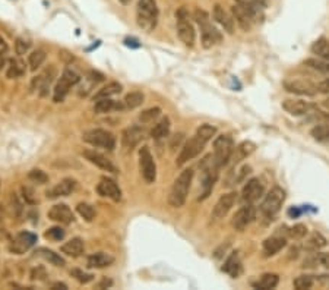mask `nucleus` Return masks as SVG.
<instances>
[{
  "instance_id": "nucleus-57",
  "label": "nucleus",
  "mask_w": 329,
  "mask_h": 290,
  "mask_svg": "<svg viewBox=\"0 0 329 290\" xmlns=\"http://www.w3.org/2000/svg\"><path fill=\"white\" fill-rule=\"evenodd\" d=\"M111 284H113V281H111V280H107V278H104V280H103V281H101V283L98 284V287H100V289H104V287H110Z\"/></svg>"
},
{
  "instance_id": "nucleus-34",
  "label": "nucleus",
  "mask_w": 329,
  "mask_h": 290,
  "mask_svg": "<svg viewBox=\"0 0 329 290\" xmlns=\"http://www.w3.org/2000/svg\"><path fill=\"white\" fill-rule=\"evenodd\" d=\"M304 65L310 69H314L317 72H322V74H329V62L325 60V59H320V58H312V59H307L304 62Z\"/></svg>"
},
{
  "instance_id": "nucleus-12",
  "label": "nucleus",
  "mask_w": 329,
  "mask_h": 290,
  "mask_svg": "<svg viewBox=\"0 0 329 290\" xmlns=\"http://www.w3.org/2000/svg\"><path fill=\"white\" fill-rule=\"evenodd\" d=\"M255 218H256V208L253 204H247V205H243L234 214V217L231 220V226L236 230H244Z\"/></svg>"
},
{
  "instance_id": "nucleus-30",
  "label": "nucleus",
  "mask_w": 329,
  "mask_h": 290,
  "mask_svg": "<svg viewBox=\"0 0 329 290\" xmlns=\"http://www.w3.org/2000/svg\"><path fill=\"white\" fill-rule=\"evenodd\" d=\"M169 132H170V119L164 117L151 129V136L154 139H162L169 135Z\"/></svg>"
},
{
  "instance_id": "nucleus-33",
  "label": "nucleus",
  "mask_w": 329,
  "mask_h": 290,
  "mask_svg": "<svg viewBox=\"0 0 329 290\" xmlns=\"http://www.w3.org/2000/svg\"><path fill=\"white\" fill-rule=\"evenodd\" d=\"M323 246H326V239H325V236H322L320 233H317V232H314V233H312V236L307 239V242H306V249L307 251H319V249H322Z\"/></svg>"
},
{
  "instance_id": "nucleus-45",
  "label": "nucleus",
  "mask_w": 329,
  "mask_h": 290,
  "mask_svg": "<svg viewBox=\"0 0 329 290\" xmlns=\"http://www.w3.org/2000/svg\"><path fill=\"white\" fill-rule=\"evenodd\" d=\"M159 113H161V109H159V107H152V109H148V110H145V112H142V113H140L139 120H140L142 123L152 122L155 117H158V116H159Z\"/></svg>"
},
{
  "instance_id": "nucleus-49",
  "label": "nucleus",
  "mask_w": 329,
  "mask_h": 290,
  "mask_svg": "<svg viewBox=\"0 0 329 290\" xmlns=\"http://www.w3.org/2000/svg\"><path fill=\"white\" fill-rule=\"evenodd\" d=\"M30 46H31V43H28L27 40H24V39H18V40H17V43H15V50H17V55H19V56L25 55V53L30 50Z\"/></svg>"
},
{
  "instance_id": "nucleus-31",
  "label": "nucleus",
  "mask_w": 329,
  "mask_h": 290,
  "mask_svg": "<svg viewBox=\"0 0 329 290\" xmlns=\"http://www.w3.org/2000/svg\"><path fill=\"white\" fill-rule=\"evenodd\" d=\"M35 253L38 256L44 258L46 261H49L50 264L56 265V267H65L66 265V261L59 253H56L54 251H50V249H46V248H40Z\"/></svg>"
},
{
  "instance_id": "nucleus-48",
  "label": "nucleus",
  "mask_w": 329,
  "mask_h": 290,
  "mask_svg": "<svg viewBox=\"0 0 329 290\" xmlns=\"http://www.w3.org/2000/svg\"><path fill=\"white\" fill-rule=\"evenodd\" d=\"M70 274H72V277H75L79 283H84V284H87V283L92 281V278H94V275H92V274L84 272V271H81V270H72V271H70Z\"/></svg>"
},
{
  "instance_id": "nucleus-40",
  "label": "nucleus",
  "mask_w": 329,
  "mask_h": 290,
  "mask_svg": "<svg viewBox=\"0 0 329 290\" xmlns=\"http://www.w3.org/2000/svg\"><path fill=\"white\" fill-rule=\"evenodd\" d=\"M25 74V65L21 60H11L8 69V78H18Z\"/></svg>"
},
{
  "instance_id": "nucleus-61",
  "label": "nucleus",
  "mask_w": 329,
  "mask_h": 290,
  "mask_svg": "<svg viewBox=\"0 0 329 290\" xmlns=\"http://www.w3.org/2000/svg\"><path fill=\"white\" fill-rule=\"evenodd\" d=\"M328 104H329V103H328Z\"/></svg>"
},
{
  "instance_id": "nucleus-6",
  "label": "nucleus",
  "mask_w": 329,
  "mask_h": 290,
  "mask_svg": "<svg viewBox=\"0 0 329 290\" xmlns=\"http://www.w3.org/2000/svg\"><path fill=\"white\" fill-rule=\"evenodd\" d=\"M284 201H285V191L279 186H275L265 195V199L260 205V213L265 217L272 218L275 214L279 213Z\"/></svg>"
},
{
  "instance_id": "nucleus-41",
  "label": "nucleus",
  "mask_w": 329,
  "mask_h": 290,
  "mask_svg": "<svg viewBox=\"0 0 329 290\" xmlns=\"http://www.w3.org/2000/svg\"><path fill=\"white\" fill-rule=\"evenodd\" d=\"M113 109H116V103L113 100H110L108 97L107 98H98L95 106H94L95 113H107Z\"/></svg>"
},
{
  "instance_id": "nucleus-51",
  "label": "nucleus",
  "mask_w": 329,
  "mask_h": 290,
  "mask_svg": "<svg viewBox=\"0 0 329 290\" xmlns=\"http://www.w3.org/2000/svg\"><path fill=\"white\" fill-rule=\"evenodd\" d=\"M22 196H24V199H25L28 204H35V202H37V199H35V196H34V191H33L31 188L24 186V188H22Z\"/></svg>"
},
{
  "instance_id": "nucleus-5",
  "label": "nucleus",
  "mask_w": 329,
  "mask_h": 290,
  "mask_svg": "<svg viewBox=\"0 0 329 290\" xmlns=\"http://www.w3.org/2000/svg\"><path fill=\"white\" fill-rule=\"evenodd\" d=\"M209 142V139H207L205 136L199 135L198 132L195 134V136H192L182 148L177 160H176V164L177 166H183L185 163H188L189 160H193L195 157H198L202 150L205 148V145Z\"/></svg>"
},
{
  "instance_id": "nucleus-1",
  "label": "nucleus",
  "mask_w": 329,
  "mask_h": 290,
  "mask_svg": "<svg viewBox=\"0 0 329 290\" xmlns=\"http://www.w3.org/2000/svg\"><path fill=\"white\" fill-rule=\"evenodd\" d=\"M192 179H193V170L186 169L174 180V183L172 186V191H170V195H169V202H170L172 207L180 208V207L185 205L188 193H189V189H190V185H192Z\"/></svg>"
},
{
  "instance_id": "nucleus-37",
  "label": "nucleus",
  "mask_w": 329,
  "mask_h": 290,
  "mask_svg": "<svg viewBox=\"0 0 329 290\" xmlns=\"http://www.w3.org/2000/svg\"><path fill=\"white\" fill-rule=\"evenodd\" d=\"M312 136L319 142H329V123H320L312 129Z\"/></svg>"
},
{
  "instance_id": "nucleus-55",
  "label": "nucleus",
  "mask_w": 329,
  "mask_h": 290,
  "mask_svg": "<svg viewBox=\"0 0 329 290\" xmlns=\"http://www.w3.org/2000/svg\"><path fill=\"white\" fill-rule=\"evenodd\" d=\"M317 88H319V91H320V93H329V79H326V81L320 82V84L317 85Z\"/></svg>"
},
{
  "instance_id": "nucleus-43",
  "label": "nucleus",
  "mask_w": 329,
  "mask_h": 290,
  "mask_svg": "<svg viewBox=\"0 0 329 290\" xmlns=\"http://www.w3.org/2000/svg\"><path fill=\"white\" fill-rule=\"evenodd\" d=\"M314 284V280L312 275H300L294 280V287L297 290H307L312 289V286Z\"/></svg>"
},
{
  "instance_id": "nucleus-50",
  "label": "nucleus",
  "mask_w": 329,
  "mask_h": 290,
  "mask_svg": "<svg viewBox=\"0 0 329 290\" xmlns=\"http://www.w3.org/2000/svg\"><path fill=\"white\" fill-rule=\"evenodd\" d=\"M314 258H316V262H319L322 267L329 270V253L328 252H319L314 255Z\"/></svg>"
},
{
  "instance_id": "nucleus-46",
  "label": "nucleus",
  "mask_w": 329,
  "mask_h": 290,
  "mask_svg": "<svg viewBox=\"0 0 329 290\" xmlns=\"http://www.w3.org/2000/svg\"><path fill=\"white\" fill-rule=\"evenodd\" d=\"M306 233H307V227L304 224H295L288 230V234L294 239H301L306 236Z\"/></svg>"
},
{
  "instance_id": "nucleus-8",
  "label": "nucleus",
  "mask_w": 329,
  "mask_h": 290,
  "mask_svg": "<svg viewBox=\"0 0 329 290\" xmlns=\"http://www.w3.org/2000/svg\"><path fill=\"white\" fill-rule=\"evenodd\" d=\"M234 151V142L228 135H220L214 141V158L220 167L225 166L231 160Z\"/></svg>"
},
{
  "instance_id": "nucleus-53",
  "label": "nucleus",
  "mask_w": 329,
  "mask_h": 290,
  "mask_svg": "<svg viewBox=\"0 0 329 290\" xmlns=\"http://www.w3.org/2000/svg\"><path fill=\"white\" fill-rule=\"evenodd\" d=\"M40 274L46 275L44 268H35V270L31 272V278H33V280H43V277H40Z\"/></svg>"
},
{
  "instance_id": "nucleus-44",
  "label": "nucleus",
  "mask_w": 329,
  "mask_h": 290,
  "mask_svg": "<svg viewBox=\"0 0 329 290\" xmlns=\"http://www.w3.org/2000/svg\"><path fill=\"white\" fill-rule=\"evenodd\" d=\"M28 179L33 180V182H35V183H38V185H44V183L49 182V176H47L43 170H40V169L31 170V172L28 173Z\"/></svg>"
},
{
  "instance_id": "nucleus-28",
  "label": "nucleus",
  "mask_w": 329,
  "mask_h": 290,
  "mask_svg": "<svg viewBox=\"0 0 329 290\" xmlns=\"http://www.w3.org/2000/svg\"><path fill=\"white\" fill-rule=\"evenodd\" d=\"M62 252L69 256H79L84 252V240L79 237H73L65 245H62Z\"/></svg>"
},
{
  "instance_id": "nucleus-29",
  "label": "nucleus",
  "mask_w": 329,
  "mask_h": 290,
  "mask_svg": "<svg viewBox=\"0 0 329 290\" xmlns=\"http://www.w3.org/2000/svg\"><path fill=\"white\" fill-rule=\"evenodd\" d=\"M278 283H279V277L277 274H263L252 286L259 290H269V289H275L278 286Z\"/></svg>"
},
{
  "instance_id": "nucleus-14",
  "label": "nucleus",
  "mask_w": 329,
  "mask_h": 290,
  "mask_svg": "<svg viewBox=\"0 0 329 290\" xmlns=\"http://www.w3.org/2000/svg\"><path fill=\"white\" fill-rule=\"evenodd\" d=\"M284 88L288 93L298 94V96H314L319 93L317 85H313L307 81H300V79H293V81H285Z\"/></svg>"
},
{
  "instance_id": "nucleus-3",
  "label": "nucleus",
  "mask_w": 329,
  "mask_h": 290,
  "mask_svg": "<svg viewBox=\"0 0 329 290\" xmlns=\"http://www.w3.org/2000/svg\"><path fill=\"white\" fill-rule=\"evenodd\" d=\"M218 170L220 166L217 164L214 154H208L201 161V174H202V195L199 199H205L209 196L217 179H218Z\"/></svg>"
},
{
  "instance_id": "nucleus-59",
  "label": "nucleus",
  "mask_w": 329,
  "mask_h": 290,
  "mask_svg": "<svg viewBox=\"0 0 329 290\" xmlns=\"http://www.w3.org/2000/svg\"><path fill=\"white\" fill-rule=\"evenodd\" d=\"M252 2H255V3H258L260 6H265V0H252Z\"/></svg>"
},
{
  "instance_id": "nucleus-27",
  "label": "nucleus",
  "mask_w": 329,
  "mask_h": 290,
  "mask_svg": "<svg viewBox=\"0 0 329 290\" xmlns=\"http://www.w3.org/2000/svg\"><path fill=\"white\" fill-rule=\"evenodd\" d=\"M231 12H233V17L237 19L239 25H240L244 31H249V30L252 28V25L255 24V22L250 19V17L244 12V9H243L239 3H236V5L231 8Z\"/></svg>"
},
{
  "instance_id": "nucleus-35",
  "label": "nucleus",
  "mask_w": 329,
  "mask_h": 290,
  "mask_svg": "<svg viewBox=\"0 0 329 290\" xmlns=\"http://www.w3.org/2000/svg\"><path fill=\"white\" fill-rule=\"evenodd\" d=\"M121 91V85L119 82H110L107 84L105 87H103L97 94H95V98H107V97H111V96H116Z\"/></svg>"
},
{
  "instance_id": "nucleus-25",
  "label": "nucleus",
  "mask_w": 329,
  "mask_h": 290,
  "mask_svg": "<svg viewBox=\"0 0 329 290\" xmlns=\"http://www.w3.org/2000/svg\"><path fill=\"white\" fill-rule=\"evenodd\" d=\"M114 261V258L110 255V253H105V252H97V253H92L88 256V267L89 268H104V267H108L111 265Z\"/></svg>"
},
{
  "instance_id": "nucleus-47",
  "label": "nucleus",
  "mask_w": 329,
  "mask_h": 290,
  "mask_svg": "<svg viewBox=\"0 0 329 290\" xmlns=\"http://www.w3.org/2000/svg\"><path fill=\"white\" fill-rule=\"evenodd\" d=\"M44 236L50 240H62L65 237V230L60 227H52L44 233Z\"/></svg>"
},
{
  "instance_id": "nucleus-32",
  "label": "nucleus",
  "mask_w": 329,
  "mask_h": 290,
  "mask_svg": "<svg viewBox=\"0 0 329 290\" xmlns=\"http://www.w3.org/2000/svg\"><path fill=\"white\" fill-rule=\"evenodd\" d=\"M312 53L320 59L329 62V41L326 39H319L312 44Z\"/></svg>"
},
{
  "instance_id": "nucleus-54",
  "label": "nucleus",
  "mask_w": 329,
  "mask_h": 290,
  "mask_svg": "<svg viewBox=\"0 0 329 290\" xmlns=\"http://www.w3.org/2000/svg\"><path fill=\"white\" fill-rule=\"evenodd\" d=\"M8 43L0 37V56H3V55H6V52H8Z\"/></svg>"
},
{
  "instance_id": "nucleus-36",
  "label": "nucleus",
  "mask_w": 329,
  "mask_h": 290,
  "mask_svg": "<svg viewBox=\"0 0 329 290\" xmlns=\"http://www.w3.org/2000/svg\"><path fill=\"white\" fill-rule=\"evenodd\" d=\"M255 148H256V145L253 144V142H250V141H244V142H242L233 153H236L237 154V157H236V163L237 161H240V160H243V158H246V157H249L253 151H255Z\"/></svg>"
},
{
  "instance_id": "nucleus-26",
  "label": "nucleus",
  "mask_w": 329,
  "mask_h": 290,
  "mask_svg": "<svg viewBox=\"0 0 329 290\" xmlns=\"http://www.w3.org/2000/svg\"><path fill=\"white\" fill-rule=\"evenodd\" d=\"M223 271H225L227 274H230L231 277H239L242 274V261H240V256H239V252H233L227 261L224 262V267H223Z\"/></svg>"
},
{
  "instance_id": "nucleus-18",
  "label": "nucleus",
  "mask_w": 329,
  "mask_h": 290,
  "mask_svg": "<svg viewBox=\"0 0 329 290\" xmlns=\"http://www.w3.org/2000/svg\"><path fill=\"white\" fill-rule=\"evenodd\" d=\"M97 191L101 196H107L113 201H120V198H121L120 188L117 186V183L113 179H108V177L101 179V182L97 186Z\"/></svg>"
},
{
  "instance_id": "nucleus-58",
  "label": "nucleus",
  "mask_w": 329,
  "mask_h": 290,
  "mask_svg": "<svg viewBox=\"0 0 329 290\" xmlns=\"http://www.w3.org/2000/svg\"><path fill=\"white\" fill-rule=\"evenodd\" d=\"M53 289H63V290H66L68 286H66L65 283H54V284H53Z\"/></svg>"
},
{
  "instance_id": "nucleus-10",
  "label": "nucleus",
  "mask_w": 329,
  "mask_h": 290,
  "mask_svg": "<svg viewBox=\"0 0 329 290\" xmlns=\"http://www.w3.org/2000/svg\"><path fill=\"white\" fill-rule=\"evenodd\" d=\"M79 81H81V77H79L75 71H72V69H65L63 74H62V77H60V79H59V82H57V85H56V88H54L53 100H54L56 103L63 101L65 97L69 94V90H70L73 85H76Z\"/></svg>"
},
{
  "instance_id": "nucleus-23",
  "label": "nucleus",
  "mask_w": 329,
  "mask_h": 290,
  "mask_svg": "<svg viewBox=\"0 0 329 290\" xmlns=\"http://www.w3.org/2000/svg\"><path fill=\"white\" fill-rule=\"evenodd\" d=\"M143 138V132L140 128L138 126H132V128H127L123 131V136H121V141H123V145L129 150H132L133 147H136L139 144V141Z\"/></svg>"
},
{
  "instance_id": "nucleus-24",
  "label": "nucleus",
  "mask_w": 329,
  "mask_h": 290,
  "mask_svg": "<svg viewBox=\"0 0 329 290\" xmlns=\"http://www.w3.org/2000/svg\"><path fill=\"white\" fill-rule=\"evenodd\" d=\"M285 245H287L285 237H281V236L268 237L263 242V253H265V256H272V255L278 253Z\"/></svg>"
},
{
  "instance_id": "nucleus-38",
  "label": "nucleus",
  "mask_w": 329,
  "mask_h": 290,
  "mask_svg": "<svg viewBox=\"0 0 329 290\" xmlns=\"http://www.w3.org/2000/svg\"><path fill=\"white\" fill-rule=\"evenodd\" d=\"M143 94L142 93H139V91H133V93H129L126 97H124V106L127 107V109H136V107H139L142 103H143Z\"/></svg>"
},
{
  "instance_id": "nucleus-13",
  "label": "nucleus",
  "mask_w": 329,
  "mask_h": 290,
  "mask_svg": "<svg viewBox=\"0 0 329 290\" xmlns=\"http://www.w3.org/2000/svg\"><path fill=\"white\" fill-rule=\"evenodd\" d=\"M263 191H265V188H263L262 180L258 179V177H253V179L246 182V185L242 191V198H243L244 202L253 204L263 195Z\"/></svg>"
},
{
  "instance_id": "nucleus-56",
  "label": "nucleus",
  "mask_w": 329,
  "mask_h": 290,
  "mask_svg": "<svg viewBox=\"0 0 329 290\" xmlns=\"http://www.w3.org/2000/svg\"><path fill=\"white\" fill-rule=\"evenodd\" d=\"M124 44L126 46H129V47H135V49H138L140 44L138 43V40H135V39H127V40H124Z\"/></svg>"
},
{
  "instance_id": "nucleus-2",
  "label": "nucleus",
  "mask_w": 329,
  "mask_h": 290,
  "mask_svg": "<svg viewBox=\"0 0 329 290\" xmlns=\"http://www.w3.org/2000/svg\"><path fill=\"white\" fill-rule=\"evenodd\" d=\"M158 8L155 0H139L136 9V22L145 31L151 33L156 27Z\"/></svg>"
},
{
  "instance_id": "nucleus-42",
  "label": "nucleus",
  "mask_w": 329,
  "mask_h": 290,
  "mask_svg": "<svg viewBox=\"0 0 329 290\" xmlns=\"http://www.w3.org/2000/svg\"><path fill=\"white\" fill-rule=\"evenodd\" d=\"M76 211H78V213H79V215H81L82 218H85L87 221H92V220H94V217H95V210H94V207H92V205H89V204H87V202H81V204H78Z\"/></svg>"
},
{
  "instance_id": "nucleus-9",
  "label": "nucleus",
  "mask_w": 329,
  "mask_h": 290,
  "mask_svg": "<svg viewBox=\"0 0 329 290\" xmlns=\"http://www.w3.org/2000/svg\"><path fill=\"white\" fill-rule=\"evenodd\" d=\"M176 18H177V34L179 39L189 47L193 46L195 43V28L189 21V12L186 11V8H180L176 12Z\"/></svg>"
},
{
  "instance_id": "nucleus-22",
  "label": "nucleus",
  "mask_w": 329,
  "mask_h": 290,
  "mask_svg": "<svg viewBox=\"0 0 329 290\" xmlns=\"http://www.w3.org/2000/svg\"><path fill=\"white\" fill-rule=\"evenodd\" d=\"M212 15H214V19L227 31V33H233L234 31V19H233V17L224 9V8H221L220 5H215L214 6V12H212Z\"/></svg>"
},
{
  "instance_id": "nucleus-11",
  "label": "nucleus",
  "mask_w": 329,
  "mask_h": 290,
  "mask_svg": "<svg viewBox=\"0 0 329 290\" xmlns=\"http://www.w3.org/2000/svg\"><path fill=\"white\" fill-rule=\"evenodd\" d=\"M139 166H140V173L145 182L154 183L156 177V166L148 147H142L139 150Z\"/></svg>"
},
{
  "instance_id": "nucleus-20",
  "label": "nucleus",
  "mask_w": 329,
  "mask_h": 290,
  "mask_svg": "<svg viewBox=\"0 0 329 290\" xmlns=\"http://www.w3.org/2000/svg\"><path fill=\"white\" fill-rule=\"evenodd\" d=\"M282 109L291 116H304L310 112L312 106L303 100H285L282 103Z\"/></svg>"
},
{
  "instance_id": "nucleus-39",
  "label": "nucleus",
  "mask_w": 329,
  "mask_h": 290,
  "mask_svg": "<svg viewBox=\"0 0 329 290\" xmlns=\"http://www.w3.org/2000/svg\"><path fill=\"white\" fill-rule=\"evenodd\" d=\"M46 60V53L43 50H35L30 55L28 58V63H30V69L31 71H37Z\"/></svg>"
},
{
  "instance_id": "nucleus-21",
  "label": "nucleus",
  "mask_w": 329,
  "mask_h": 290,
  "mask_svg": "<svg viewBox=\"0 0 329 290\" xmlns=\"http://www.w3.org/2000/svg\"><path fill=\"white\" fill-rule=\"evenodd\" d=\"M76 188V182L73 179H63L60 183H57L54 188L47 191V198H59V196H68L70 195Z\"/></svg>"
},
{
  "instance_id": "nucleus-19",
  "label": "nucleus",
  "mask_w": 329,
  "mask_h": 290,
  "mask_svg": "<svg viewBox=\"0 0 329 290\" xmlns=\"http://www.w3.org/2000/svg\"><path fill=\"white\" fill-rule=\"evenodd\" d=\"M37 242V236L30 233V232H22L19 233L15 240L11 245V251L15 253H24L25 251H28L34 243Z\"/></svg>"
},
{
  "instance_id": "nucleus-15",
  "label": "nucleus",
  "mask_w": 329,
  "mask_h": 290,
  "mask_svg": "<svg viewBox=\"0 0 329 290\" xmlns=\"http://www.w3.org/2000/svg\"><path fill=\"white\" fill-rule=\"evenodd\" d=\"M237 199V193L236 192H230V193H225V195H221L220 199L217 201L214 210H212V215L215 218H224L228 211L231 210V207L234 205Z\"/></svg>"
},
{
  "instance_id": "nucleus-17",
  "label": "nucleus",
  "mask_w": 329,
  "mask_h": 290,
  "mask_svg": "<svg viewBox=\"0 0 329 290\" xmlns=\"http://www.w3.org/2000/svg\"><path fill=\"white\" fill-rule=\"evenodd\" d=\"M49 218L53 221H57L60 224H70L73 221V213L66 204H57L53 205L49 211Z\"/></svg>"
},
{
  "instance_id": "nucleus-7",
  "label": "nucleus",
  "mask_w": 329,
  "mask_h": 290,
  "mask_svg": "<svg viewBox=\"0 0 329 290\" xmlns=\"http://www.w3.org/2000/svg\"><path fill=\"white\" fill-rule=\"evenodd\" d=\"M84 141L91 144L92 147H97V148H104V150H114L116 147V138L111 132L105 131V129H91V131H87L84 134Z\"/></svg>"
},
{
  "instance_id": "nucleus-4",
  "label": "nucleus",
  "mask_w": 329,
  "mask_h": 290,
  "mask_svg": "<svg viewBox=\"0 0 329 290\" xmlns=\"http://www.w3.org/2000/svg\"><path fill=\"white\" fill-rule=\"evenodd\" d=\"M193 17H195L196 24L201 27V33H202V46H204L205 49H209V47H212L214 44H217V43L221 41V34H220V31L211 24L209 15H208L205 11L196 9L195 14H193Z\"/></svg>"
},
{
  "instance_id": "nucleus-60",
  "label": "nucleus",
  "mask_w": 329,
  "mask_h": 290,
  "mask_svg": "<svg viewBox=\"0 0 329 290\" xmlns=\"http://www.w3.org/2000/svg\"><path fill=\"white\" fill-rule=\"evenodd\" d=\"M120 2H121L123 5H127V3H130V0H120Z\"/></svg>"
},
{
  "instance_id": "nucleus-16",
  "label": "nucleus",
  "mask_w": 329,
  "mask_h": 290,
  "mask_svg": "<svg viewBox=\"0 0 329 290\" xmlns=\"http://www.w3.org/2000/svg\"><path fill=\"white\" fill-rule=\"evenodd\" d=\"M84 157L89 161V163H92V164H95L97 167H100V169H103V170H105V172H110V173H119V170H117V167L110 161V160H107L103 154H100V153H97V151H94V150H85L84 151Z\"/></svg>"
},
{
  "instance_id": "nucleus-52",
  "label": "nucleus",
  "mask_w": 329,
  "mask_h": 290,
  "mask_svg": "<svg viewBox=\"0 0 329 290\" xmlns=\"http://www.w3.org/2000/svg\"><path fill=\"white\" fill-rule=\"evenodd\" d=\"M88 75H89V79L92 82H101V81H104V75L100 74V72H97V71H89Z\"/></svg>"
}]
</instances>
